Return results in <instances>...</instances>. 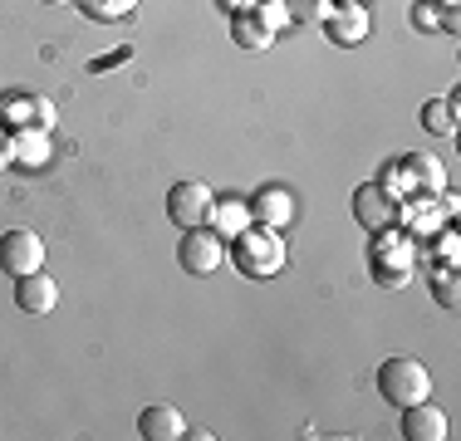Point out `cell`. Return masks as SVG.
<instances>
[{"mask_svg":"<svg viewBox=\"0 0 461 441\" xmlns=\"http://www.w3.org/2000/svg\"><path fill=\"white\" fill-rule=\"evenodd\" d=\"M378 392L388 397L393 407L422 402V397H432V373H427L417 358H408V353H398V358H388L378 368Z\"/></svg>","mask_w":461,"mask_h":441,"instance_id":"cell-2","label":"cell"},{"mask_svg":"<svg viewBox=\"0 0 461 441\" xmlns=\"http://www.w3.org/2000/svg\"><path fill=\"white\" fill-rule=\"evenodd\" d=\"M221 5L230 10V15H240V10H250V5H256V0H221Z\"/></svg>","mask_w":461,"mask_h":441,"instance_id":"cell-25","label":"cell"},{"mask_svg":"<svg viewBox=\"0 0 461 441\" xmlns=\"http://www.w3.org/2000/svg\"><path fill=\"white\" fill-rule=\"evenodd\" d=\"M212 206H216V196H212V186H202V182H177L167 192V216H172V226H182V230L206 226V220H212Z\"/></svg>","mask_w":461,"mask_h":441,"instance_id":"cell-5","label":"cell"},{"mask_svg":"<svg viewBox=\"0 0 461 441\" xmlns=\"http://www.w3.org/2000/svg\"><path fill=\"white\" fill-rule=\"evenodd\" d=\"M0 123H10V128H25V123H35V98L5 94V98H0Z\"/></svg>","mask_w":461,"mask_h":441,"instance_id":"cell-19","label":"cell"},{"mask_svg":"<svg viewBox=\"0 0 461 441\" xmlns=\"http://www.w3.org/2000/svg\"><path fill=\"white\" fill-rule=\"evenodd\" d=\"M432 294H437V304H442V309H452V314H456V304H461V290H456V270H452V265H442V270H432Z\"/></svg>","mask_w":461,"mask_h":441,"instance_id":"cell-20","label":"cell"},{"mask_svg":"<svg viewBox=\"0 0 461 441\" xmlns=\"http://www.w3.org/2000/svg\"><path fill=\"white\" fill-rule=\"evenodd\" d=\"M250 220H256V226H290V216H294V202H290V192H285V186H266V192H256L250 196Z\"/></svg>","mask_w":461,"mask_h":441,"instance_id":"cell-12","label":"cell"},{"mask_svg":"<svg viewBox=\"0 0 461 441\" xmlns=\"http://www.w3.org/2000/svg\"><path fill=\"white\" fill-rule=\"evenodd\" d=\"M5 167H15V162H10V132L0 128V172H5Z\"/></svg>","mask_w":461,"mask_h":441,"instance_id":"cell-24","label":"cell"},{"mask_svg":"<svg viewBox=\"0 0 461 441\" xmlns=\"http://www.w3.org/2000/svg\"><path fill=\"white\" fill-rule=\"evenodd\" d=\"M177 260H182L186 274H216L226 265V240L216 236L212 226H196V230H186V236H182Z\"/></svg>","mask_w":461,"mask_h":441,"instance_id":"cell-3","label":"cell"},{"mask_svg":"<svg viewBox=\"0 0 461 441\" xmlns=\"http://www.w3.org/2000/svg\"><path fill=\"white\" fill-rule=\"evenodd\" d=\"M422 128H427V132H456V98L427 104V108H422Z\"/></svg>","mask_w":461,"mask_h":441,"instance_id":"cell-18","label":"cell"},{"mask_svg":"<svg viewBox=\"0 0 461 441\" xmlns=\"http://www.w3.org/2000/svg\"><path fill=\"white\" fill-rule=\"evenodd\" d=\"M0 270L5 274H35V270H45V240L35 236V230H25V226H15V230H5L0 236Z\"/></svg>","mask_w":461,"mask_h":441,"instance_id":"cell-4","label":"cell"},{"mask_svg":"<svg viewBox=\"0 0 461 441\" xmlns=\"http://www.w3.org/2000/svg\"><path fill=\"white\" fill-rule=\"evenodd\" d=\"M412 25H417V30H437V10H432V5H417V10H412Z\"/></svg>","mask_w":461,"mask_h":441,"instance_id":"cell-23","label":"cell"},{"mask_svg":"<svg viewBox=\"0 0 461 441\" xmlns=\"http://www.w3.org/2000/svg\"><path fill=\"white\" fill-rule=\"evenodd\" d=\"M324 30H329V40L344 44V50L364 44L368 40V10H364V0H344V5H334V10H329V20H324Z\"/></svg>","mask_w":461,"mask_h":441,"instance_id":"cell-9","label":"cell"},{"mask_svg":"<svg viewBox=\"0 0 461 441\" xmlns=\"http://www.w3.org/2000/svg\"><path fill=\"white\" fill-rule=\"evenodd\" d=\"M230 40L240 44V50H270L276 44V35H270L266 25H260L250 10H240V15H230Z\"/></svg>","mask_w":461,"mask_h":441,"instance_id":"cell-14","label":"cell"},{"mask_svg":"<svg viewBox=\"0 0 461 441\" xmlns=\"http://www.w3.org/2000/svg\"><path fill=\"white\" fill-rule=\"evenodd\" d=\"M402 172L417 182V196H437V192H442V167H437V162L408 158V162H402Z\"/></svg>","mask_w":461,"mask_h":441,"instance_id":"cell-16","label":"cell"},{"mask_svg":"<svg viewBox=\"0 0 461 441\" xmlns=\"http://www.w3.org/2000/svg\"><path fill=\"white\" fill-rule=\"evenodd\" d=\"M256 20L270 30V35H280V30L290 25V10H285V0H260V5H256Z\"/></svg>","mask_w":461,"mask_h":441,"instance_id":"cell-21","label":"cell"},{"mask_svg":"<svg viewBox=\"0 0 461 441\" xmlns=\"http://www.w3.org/2000/svg\"><path fill=\"white\" fill-rule=\"evenodd\" d=\"M35 128H54V104H50V98H35Z\"/></svg>","mask_w":461,"mask_h":441,"instance_id":"cell-22","label":"cell"},{"mask_svg":"<svg viewBox=\"0 0 461 441\" xmlns=\"http://www.w3.org/2000/svg\"><path fill=\"white\" fill-rule=\"evenodd\" d=\"M138 436L142 441H177V436H186V417L172 402H152L138 417Z\"/></svg>","mask_w":461,"mask_h":441,"instance_id":"cell-10","label":"cell"},{"mask_svg":"<svg viewBox=\"0 0 461 441\" xmlns=\"http://www.w3.org/2000/svg\"><path fill=\"white\" fill-rule=\"evenodd\" d=\"M45 5H74V0H45Z\"/></svg>","mask_w":461,"mask_h":441,"instance_id":"cell-26","label":"cell"},{"mask_svg":"<svg viewBox=\"0 0 461 441\" xmlns=\"http://www.w3.org/2000/svg\"><path fill=\"white\" fill-rule=\"evenodd\" d=\"M285 10H290L294 25H324L334 0H285Z\"/></svg>","mask_w":461,"mask_h":441,"instance_id":"cell-17","label":"cell"},{"mask_svg":"<svg viewBox=\"0 0 461 441\" xmlns=\"http://www.w3.org/2000/svg\"><path fill=\"white\" fill-rule=\"evenodd\" d=\"M354 216L364 230H388L393 220H398V196L388 192L383 182H368L354 192Z\"/></svg>","mask_w":461,"mask_h":441,"instance_id":"cell-6","label":"cell"},{"mask_svg":"<svg viewBox=\"0 0 461 441\" xmlns=\"http://www.w3.org/2000/svg\"><path fill=\"white\" fill-rule=\"evenodd\" d=\"M206 226H212L216 236H240V230L250 226V206H246V202H236V196H230V202H216V206H212V220H206Z\"/></svg>","mask_w":461,"mask_h":441,"instance_id":"cell-13","label":"cell"},{"mask_svg":"<svg viewBox=\"0 0 461 441\" xmlns=\"http://www.w3.org/2000/svg\"><path fill=\"white\" fill-rule=\"evenodd\" d=\"M74 5L89 20H98V25H118V20H128L138 10V0H74Z\"/></svg>","mask_w":461,"mask_h":441,"instance_id":"cell-15","label":"cell"},{"mask_svg":"<svg viewBox=\"0 0 461 441\" xmlns=\"http://www.w3.org/2000/svg\"><path fill=\"white\" fill-rule=\"evenodd\" d=\"M10 162H15V167H30V172L45 167V162H50V138H45V128L25 123V128L10 132Z\"/></svg>","mask_w":461,"mask_h":441,"instance_id":"cell-11","label":"cell"},{"mask_svg":"<svg viewBox=\"0 0 461 441\" xmlns=\"http://www.w3.org/2000/svg\"><path fill=\"white\" fill-rule=\"evenodd\" d=\"M402 436H408V441H447V436H452V427H447L442 407H432V397H422V402L402 407Z\"/></svg>","mask_w":461,"mask_h":441,"instance_id":"cell-8","label":"cell"},{"mask_svg":"<svg viewBox=\"0 0 461 441\" xmlns=\"http://www.w3.org/2000/svg\"><path fill=\"white\" fill-rule=\"evenodd\" d=\"M226 256L246 280H276L285 270V260H290V246H285V236L276 226H256V220H250L240 236H230Z\"/></svg>","mask_w":461,"mask_h":441,"instance_id":"cell-1","label":"cell"},{"mask_svg":"<svg viewBox=\"0 0 461 441\" xmlns=\"http://www.w3.org/2000/svg\"><path fill=\"white\" fill-rule=\"evenodd\" d=\"M15 309L20 314H35V319L54 314V309H59V284H54V274H45V270L20 274L15 280Z\"/></svg>","mask_w":461,"mask_h":441,"instance_id":"cell-7","label":"cell"}]
</instances>
